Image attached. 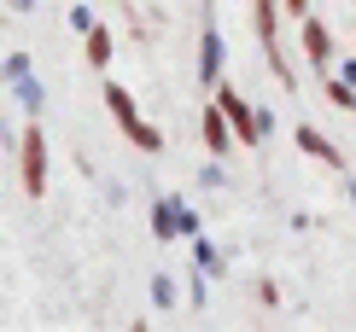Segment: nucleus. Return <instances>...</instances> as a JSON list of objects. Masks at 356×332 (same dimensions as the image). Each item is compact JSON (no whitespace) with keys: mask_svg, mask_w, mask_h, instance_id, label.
Returning a JSON list of instances; mask_svg holds the SVG:
<instances>
[{"mask_svg":"<svg viewBox=\"0 0 356 332\" xmlns=\"http://www.w3.org/2000/svg\"><path fill=\"white\" fill-rule=\"evenodd\" d=\"M211 94H216V105H222V111H228L234 134H240V152H257V146H263V134H269V111H257V105H251L240 88L228 82V76H222Z\"/></svg>","mask_w":356,"mask_h":332,"instance_id":"nucleus-2","label":"nucleus"},{"mask_svg":"<svg viewBox=\"0 0 356 332\" xmlns=\"http://www.w3.org/2000/svg\"><path fill=\"white\" fill-rule=\"evenodd\" d=\"M257 309H280V285L275 280H257Z\"/></svg>","mask_w":356,"mask_h":332,"instance_id":"nucleus-12","label":"nucleus"},{"mask_svg":"<svg viewBox=\"0 0 356 332\" xmlns=\"http://www.w3.org/2000/svg\"><path fill=\"white\" fill-rule=\"evenodd\" d=\"M251 24H257V41H263V58H269L275 82L292 94V88H298V76H292L286 53H280V0H251Z\"/></svg>","mask_w":356,"mask_h":332,"instance_id":"nucleus-3","label":"nucleus"},{"mask_svg":"<svg viewBox=\"0 0 356 332\" xmlns=\"http://www.w3.org/2000/svg\"><path fill=\"white\" fill-rule=\"evenodd\" d=\"M292 140H298V152H304V158L327 163V169H345V152H339V146H333L316 123H298V128H292Z\"/></svg>","mask_w":356,"mask_h":332,"instance_id":"nucleus-7","label":"nucleus"},{"mask_svg":"<svg viewBox=\"0 0 356 332\" xmlns=\"http://www.w3.org/2000/svg\"><path fill=\"white\" fill-rule=\"evenodd\" d=\"M18 181L29 199H47V128L41 123H29L18 134Z\"/></svg>","mask_w":356,"mask_h":332,"instance_id":"nucleus-4","label":"nucleus"},{"mask_svg":"<svg viewBox=\"0 0 356 332\" xmlns=\"http://www.w3.org/2000/svg\"><path fill=\"white\" fill-rule=\"evenodd\" d=\"M199 134H204V152H211V158H234V146H240V134H234L228 111H222L216 99L199 111Z\"/></svg>","mask_w":356,"mask_h":332,"instance_id":"nucleus-5","label":"nucleus"},{"mask_svg":"<svg viewBox=\"0 0 356 332\" xmlns=\"http://www.w3.org/2000/svg\"><path fill=\"white\" fill-rule=\"evenodd\" d=\"M222 70H228V47H222L216 24H204V35H199V82H204V88H216V82H222Z\"/></svg>","mask_w":356,"mask_h":332,"instance_id":"nucleus-8","label":"nucleus"},{"mask_svg":"<svg viewBox=\"0 0 356 332\" xmlns=\"http://www.w3.org/2000/svg\"><path fill=\"white\" fill-rule=\"evenodd\" d=\"M321 88H327V99L339 111H356V82H345L339 70H321Z\"/></svg>","mask_w":356,"mask_h":332,"instance_id":"nucleus-10","label":"nucleus"},{"mask_svg":"<svg viewBox=\"0 0 356 332\" xmlns=\"http://www.w3.org/2000/svg\"><path fill=\"white\" fill-rule=\"evenodd\" d=\"M106 111L117 117V128H123V140L135 146V152H146V158H158V152H164V134H158V128L135 111V94H129L123 82H106Z\"/></svg>","mask_w":356,"mask_h":332,"instance_id":"nucleus-1","label":"nucleus"},{"mask_svg":"<svg viewBox=\"0 0 356 332\" xmlns=\"http://www.w3.org/2000/svg\"><path fill=\"white\" fill-rule=\"evenodd\" d=\"M152 304H158V309H175V285H170L164 274L152 280Z\"/></svg>","mask_w":356,"mask_h":332,"instance_id":"nucleus-11","label":"nucleus"},{"mask_svg":"<svg viewBox=\"0 0 356 332\" xmlns=\"http://www.w3.org/2000/svg\"><path fill=\"white\" fill-rule=\"evenodd\" d=\"M280 6H286V18H298V24L309 18V0H280Z\"/></svg>","mask_w":356,"mask_h":332,"instance_id":"nucleus-16","label":"nucleus"},{"mask_svg":"<svg viewBox=\"0 0 356 332\" xmlns=\"http://www.w3.org/2000/svg\"><path fill=\"white\" fill-rule=\"evenodd\" d=\"M82 53H88V65H94V70H106V65H111V29L94 24V29L82 35Z\"/></svg>","mask_w":356,"mask_h":332,"instance_id":"nucleus-9","label":"nucleus"},{"mask_svg":"<svg viewBox=\"0 0 356 332\" xmlns=\"http://www.w3.org/2000/svg\"><path fill=\"white\" fill-rule=\"evenodd\" d=\"M193 256H199V263H204V268H222V256L211 251V239H193Z\"/></svg>","mask_w":356,"mask_h":332,"instance_id":"nucleus-13","label":"nucleus"},{"mask_svg":"<svg viewBox=\"0 0 356 332\" xmlns=\"http://www.w3.org/2000/svg\"><path fill=\"white\" fill-rule=\"evenodd\" d=\"M350 199H356V187H350Z\"/></svg>","mask_w":356,"mask_h":332,"instance_id":"nucleus-17","label":"nucleus"},{"mask_svg":"<svg viewBox=\"0 0 356 332\" xmlns=\"http://www.w3.org/2000/svg\"><path fill=\"white\" fill-rule=\"evenodd\" d=\"M70 24H76V29H82V35H88V29H94L99 18H94V12H88V6H70Z\"/></svg>","mask_w":356,"mask_h":332,"instance_id":"nucleus-15","label":"nucleus"},{"mask_svg":"<svg viewBox=\"0 0 356 332\" xmlns=\"http://www.w3.org/2000/svg\"><path fill=\"white\" fill-rule=\"evenodd\" d=\"M298 41H304V58H309L316 70H333V65H339V53H333V29L321 24V18H304Z\"/></svg>","mask_w":356,"mask_h":332,"instance_id":"nucleus-6","label":"nucleus"},{"mask_svg":"<svg viewBox=\"0 0 356 332\" xmlns=\"http://www.w3.org/2000/svg\"><path fill=\"white\" fill-rule=\"evenodd\" d=\"M29 76V58L24 53H12V65H6V82H24Z\"/></svg>","mask_w":356,"mask_h":332,"instance_id":"nucleus-14","label":"nucleus"}]
</instances>
